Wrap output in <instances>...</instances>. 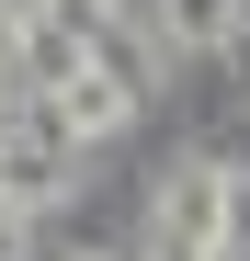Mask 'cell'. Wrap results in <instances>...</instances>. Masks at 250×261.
<instances>
[{
    "instance_id": "3957f363",
    "label": "cell",
    "mask_w": 250,
    "mask_h": 261,
    "mask_svg": "<svg viewBox=\"0 0 250 261\" xmlns=\"http://www.w3.org/2000/svg\"><path fill=\"white\" fill-rule=\"evenodd\" d=\"M228 261H250V170H228Z\"/></svg>"
},
{
    "instance_id": "5b68a950",
    "label": "cell",
    "mask_w": 250,
    "mask_h": 261,
    "mask_svg": "<svg viewBox=\"0 0 250 261\" xmlns=\"http://www.w3.org/2000/svg\"><path fill=\"white\" fill-rule=\"evenodd\" d=\"M239 12H250V0H239Z\"/></svg>"
},
{
    "instance_id": "8992f818",
    "label": "cell",
    "mask_w": 250,
    "mask_h": 261,
    "mask_svg": "<svg viewBox=\"0 0 250 261\" xmlns=\"http://www.w3.org/2000/svg\"><path fill=\"white\" fill-rule=\"evenodd\" d=\"M91 261H103V250H91Z\"/></svg>"
},
{
    "instance_id": "6da1fadb",
    "label": "cell",
    "mask_w": 250,
    "mask_h": 261,
    "mask_svg": "<svg viewBox=\"0 0 250 261\" xmlns=\"http://www.w3.org/2000/svg\"><path fill=\"white\" fill-rule=\"evenodd\" d=\"M148 261H228V159H182L148 204Z\"/></svg>"
},
{
    "instance_id": "7a4b0ae2",
    "label": "cell",
    "mask_w": 250,
    "mask_h": 261,
    "mask_svg": "<svg viewBox=\"0 0 250 261\" xmlns=\"http://www.w3.org/2000/svg\"><path fill=\"white\" fill-rule=\"evenodd\" d=\"M228 23H239V0H159V34H171V46H228Z\"/></svg>"
},
{
    "instance_id": "277c9868",
    "label": "cell",
    "mask_w": 250,
    "mask_h": 261,
    "mask_svg": "<svg viewBox=\"0 0 250 261\" xmlns=\"http://www.w3.org/2000/svg\"><path fill=\"white\" fill-rule=\"evenodd\" d=\"M0 261H23V204H0Z\"/></svg>"
}]
</instances>
